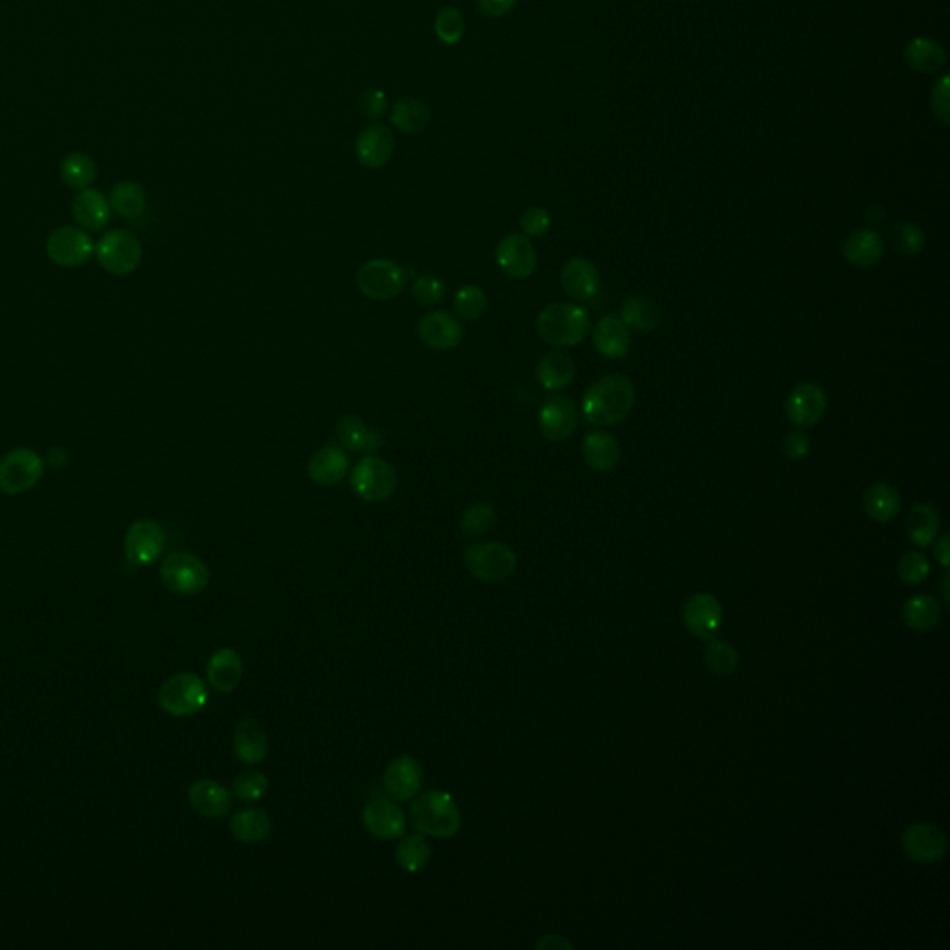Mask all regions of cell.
<instances>
[{"label": "cell", "instance_id": "10", "mask_svg": "<svg viewBox=\"0 0 950 950\" xmlns=\"http://www.w3.org/2000/svg\"><path fill=\"white\" fill-rule=\"evenodd\" d=\"M409 273L388 258L368 260L357 273L360 292L373 301H388L403 292Z\"/></svg>", "mask_w": 950, "mask_h": 950}, {"label": "cell", "instance_id": "51", "mask_svg": "<svg viewBox=\"0 0 950 950\" xmlns=\"http://www.w3.org/2000/svg\"><path fill=\"white\" fill-rule=\"evenodd\" d=\"M388 106V95L381 88H368L360 93V116L366 117L372 123H377V119L385 116Z\"/></svg>", "mask_w": 950, "mask_h": 950}, {"label": "cell", "instance_id": "54", "mask_svg": "<svg viewBox=\"0 0 950 950\" xmlns=\"http://www.w3.org/2000/svg\"><path fill=\"white\" fill-rule=\"evenodd\" d=\"M516 0H477V8L485 17L501 19L513 12Z\"/></svg>", "mask_w": 950, "mask_h": 950}, {"label": "cell", "instance_id": "4", "mask_svg": "<svg viewBox=\"0 0 950 950\" xmlns=\"http://www.w3.org/2000/svg\"><path fill=\"white\" fill-rule=\"evenodd\" d=\"M208 702V689L201 676L179 672L167 678L158 691V706L171 717L197 715Z\"/></svg>", "mask_w": 950, "mask_h": 950}, {"label": "cell", "instance_id": "30", "mask_svg": "<svg viewBox=\"0 0 950 950\" xmlns=\"http://www.w3.org/2000/svg\"><path fill=\"white\" fill-rule=\"evenodd\" d=\"M618 318L628 329L648 334L661 325L663 314L652 297L631 296L622 301Z\"/></svg>", "mask_w": 950, "mask_h": 950}, {"label": "cell", "instance_id": "34", "mask_svg": "<svg viewBox=\"0 0 950 950\" xmlns=\"http://www.w3.org/2000/svg\"><path fill=\"white\" fill-rule=\"evenodd\" d=\"M431 119L433 116H431L429 106L416 97L399 99L390 112L392 127L407 136L422 134L431 125Z\"/></svg>", "mask_w": 950, "mask_h": 950}, {"label": "cell", "instance_id": "16", "mask_svg": "<svg viewBox=\"0 0 950 950\" xmlns=\"http://www.w3.org/2000/svg\"><path fill=\"white\" fill-rule=\"evenodd\" d=\"M362 822L366 830L381 841H394L407 832L405 811L390 798H373L368 802L362 811Z\"/></svg>", "mask_w": 950, "mask_h": 950}, {"label": "cell", "instance_id": "29", "mask_svg": "<svg viewBox=\"0 0 950 950\" xmlns=\"http://www.w3.org/2000/svg\"><path fill=\"white\" fill-rule=\"evenodd\" d=\"M863 509L878 524H887L899 516L902 498L899 490L887 481L871 483L863 492Z\"/></svg>", "mask_w": 950, "mask_h": 950}, {"label": "cell", "instance_id": "49", "mask_svg": "<svg viewBox=\"0 0 950 950\" xmlns=\"http://www.w3.org/2000/svg\"><path fill=\"white\" fill-rule=\"evenodd\" d=\"M899 578L904 585H921L928 576H930V561L926 559L925 553L908 552L900 557L899 566H897Z\"/></svg>", "mask_w": 950, "mask_h": 950}, {"label": "cell", "instance_id": "1", "mask_svg": "<svg viewBox=\"0 0 950 950\" xmlns=\"http://www.w3.org/2000/svg\"><path fill=\"white\" fill-rule=\"evenodd\" d=\"M635 388L624 375H605L589 386L581 401L585 420L592 425H617L630 416Z\"/></svg>", "mask_w": 950, "mask_h": 950}, {"label": "cell", "instance_id": "28", "mask_svg": "<svg viewBox=\"0 0 950 950\" xmlns=\"http://www.w3.org/2000/svg\"><path fill=\"white\" fill-rule=\"evenodd\" d=\"M349 474V455L338 446H325L309 461V477L320 487H334Z\"/></svg>", "mask_w": 950, "mask_h": 950}, {"label": "cell", "instance_id": "21", "mask_svg": "<svg viewBox=\"0 0 950 950\" xmlns=\"http://www.w3.org/2000/svg\"><path fill=\"white\" fill-rule=\"evenodd\" d=\"M418 336L429 349L450 351L463 342L464 329L453 314L437 310L420 318Z\"/></svg>", "mask_w": 950, "mask_h": 950}, {"label": "cell", "instance_id": "33", "mask_svg": "<svg viewBox=\"0 0 950 950\" xmlns=\"http://www.w3.org/2000/svg\"><path fill=\"white\" fill-rule=\"evenodd\" d=\"M535 375L544 390L559 392L574 381L576 364L563 351H550L539 360Z\"/></svg>", "mask_w": 950, "mask_h": 950}, {"label": "cell", "instance_id": "15", "mask_svg": "<svg viewBox=\"0 0 950 950\" xmlns=\"http://www.w3.org/2000/svg\"><path fill=\"white\" fill-rule=\"evenodd\" d=\"M540 433L552 442H563L578 427V409L574 401L563 394H550L542 401L539 411Z\"/></svg>", "mask_w": 950, "mask_h": 950}, {"label": "cell", "instance_id": "55", "mask_svg": "<svg viewBox=\"0 0 950 950\" xmlns=\"http://www.w3.org/2000/svg\"><path fill=\"white\" fill-rule=\"evenodd\" d=\"M947 82H949V78H941L938 84L934 86V112H936V116H938L943 123H947V119H949V104H947L949 103V93H947Z\"/></svg>", "mask_w": 950, "mask_h": 950}, {"label": "cell", "instance_id": "38", "mask_svg": "<svg viewBox=\"0 0 950 950\" xmlns=\"http://www.w3.org/2000/svg\"><path fill=\"white\" fill-rule=\"evenodd\" d=\"M902 617L910 630L926 633L938 628L939 620H941V605L930 594H915L904 604Z\"/></svg>", "mask_w": 950, "mask_h": 950}, {"label": "cell", "instance_id": "44", "mask_svg": "<svg viewBox=\"0 0 950 950\" xmlns=\"http://www.w3.org/2000/svg\"><path fill=\"white\" fill-rule=\"evenodd\" d=\"M889 238H891L893 249L904 257H913V255L921 253L926 242L925 232L912 221H899L891 229Z\"/></svg>", "mask_w": 950, "mask_h": 950}, {"label": "cell", "instance_id": "46", "mask_svg": "<svg viewBox=\"0 0 950 950\" xmlns=\"http://www.w3.org/2000/svg\"><path fill=\"white\" fill-rule=\"evenodd\" d=\"M435 34L444 45H457L461 43L466 32V23L464 15L459 8L455 6H444L438 10L435 15Z\"/></svg>", "mask_w": 950, "mask_h": 950}, {"label": "cell", "instance_id": "57", "mask_svg": "<svg viewBox=\"0 0 950 950\" xmlns=\"http://www.w3.org/2000/svg\"><path fill=\"white\" fill-rule=\"evenodd\" d=\"M936 542V548H934V553H936V559L939 561V565L943 568H949L950 561V550H949V535L945 533L941 539L934 540Z\"/></svg>", "mask_w": 950, "mask_h": 950}, {"label": "cell", "instance_id": "3", "mask_svg": "<svg viewBox=\"0 0 950 950\" xmlns=\"http://www.w3.org/2000/svg\"><path fill=\"white\" fill-rule=\"evenodd\" d=\"M537 333L550 346H578L591 333L589 312L574 303H552L540 312Z\"/></svg>", "mask_w": 950, "mask_h": 950}, {"label": "cell", "instance_id": "5", "mask_svg": "<svg viewBox=\"0 0 950 950\" xmlns=\"http://www.w3.org/2000/svg\"><path fill=\"white\" fill-rule=\"evenodd\" d=\"M349 487L368 503L386 501L398 488V474L394 466L375 455H368L349 474Z\"/></svg>", "mask_w": 950, "mask_h": 950}, {"label": "cell", "instance_id": "22", "mask_svg": "<svg viewBox=\"0 0 950 950\" xmlns=\"http://www.w3.org/2000/svg\"><path fill=\"white\" fill-rule=\"evenodd\" d=\"M188 802L199 817L216 821L231 811L232 796L231 791L216 780H199L190 787Z\"/></svg>", "mask_w": 950, "mask_h": 950}, {"label": "cell", "instance_id": "23", "mask_svg": "<svg viewBox=\"0 0 950 950\" xmlns=\"http://www.w3.org/2000/svg\"><path fill=\"white\" fill-rule=\"evenodd\" d=\"M561 286L576 301H591L600 290V271L589 258H570L561 270Z\"/></svg>", "mask_w": 950, "mask_h": 950}, {"label": "cell", "instance_id": "11", "mask_svg": "<svg viewBox=\"0 0 950 950\" xmlns=\"http://www.w3.org/2000/svg\"><path fill=\"white\" fill-rule=\"evenodd\" d=\"M902 850L915 863L932 865L947 856L949 839L936 824L915 822L902 834Z\"/></svg>", "mask_w": 950, "mask_h": 950}, {"label": "cell", "instance_id": "40", "mask_svg": "<svg viewBox=\"0 0 950 950\" xmlns=\"http://www.w3.org/2000/svg\"><path fill=\"white\" fill-rule=\"evenodd\" d=\"M108 201L112 206V212H116L121 218L136 219L145 212L147 195L138 182L123 180V182H117L112 188Z\"/></svg>", "mask_w": 950, "mask_h": 950}, {"label": "cell", "instance_id": "43", "mask_svg": "<svg viewBox=\"0 0 950 950\" xmlns=\"http://www.w3.org/2000/svg\"><path fill=\"white\" fill-rule=\"evenodd\" d=\"M704 661L706 667L717 674V676H730L739 668V654L728 642L719 641L715 637L707 639L706 650H704Z\"/></svg>", "mask_w": 950, "mask_h": 950}, {"label": "cell", "instance_id": "25", "mask_svg": "<svg viewBox=\"0 0 950 950\" xmlns=\"http://www.w3.org/2000/svg\"><path fill=\"white\" fill-rule=\"evenodd\" d=\"M208 683L218 693H232L244 678V661L232 648H219L206 663Z\"/></svg>", "mask_w": 950, "mask_h": 950}, {"label": "cell", "instance_id": "47", "mask_svg": "<svg viewBox=\"0 0 950 950\" xmlns=\"http://www.w3.org/2000/svg\"><path fill=\"white\" fill-rule=\"evenodd\" d=\"M457 314L466 321H477L487 310V296L475 284H464L453 299Z\"/></svg>", "mask_w": 950, "mask_h": 950}, {"label": "cell", "instance_id": "31", "mask_svg": "<svg viewBox=\"0 0 950 950\" xmlns=\"http://www.w3.org/2000/svg\"><path fill=\"white\" fill-rule=\"evenodd\" d=\"M843 257L856 268H871L884 257V240L869 229L852 232L843 244Z\"/></svg>", "mask_w": 950, "mask_h": 950}, {"label": "cell", "instance_id": "52", "mask_svg": "<svg viewBox=\"0 0 950 950\" xmlns=\"http://www.w3.org/2000/svg\"><path fill=\"white\" fill-rule=\"evenodd\" d=\"M520 227H522V231H524L527 238H540V236H544L546 232L550 231L552 218H550L548 210H544L540 206H531L522 214Z\"/></svg>", "mask_w": 950, "mask_h": 950}, {"label": "cell", "instance_id": "58", "mask_svg": "<svg viewBox=\"0 0 950 950\" xmlns=\"http://www.w3.org/2000/svg\"><path fill=\"white\" fill-rule=\"evenodd\" d=\"M949 581H950L949 574H947V576L943 578V587H941V589H943V602H945V604L947 605L950 604Z\"/></svg>", "mask_w": 950, "mask_h": 950}, {"label": "cell", "instance_id": "8", "mask_svg": "<svg viewBox=\"0 0 950 950\" xmlns=\"http://www.w3.org/2000/svg\"><path fill=\"white\" fill-rule=\"evenodd\" d=\"M45 474V463L39 453L28 448H15L0 459V492L19 496L38 485Z\"/></svg>", "mask_w": 950, "mask_h": 950}, {"label": "cell", "instance_id": "45", "mask_svg": "<svg viewBox=\"0 0 950 950\" xmlns=\"http://www.w3.org/2000/svg\"><path fill=\"white\" fill-rule=\"evenodd\" d=\"M496 524V509L490 503H474L461 516L464 537H483Z\"/></svg>", "mask_w": 950, "mask_h": 950}, {"label": "cell", "instance_id": "39", "mask_svg": "<svg viewBox=\"0 0 950 950\" xmlns=\"http://www.w3.org/2000/svg\"><path fill=\"white\" fill-rule=\"evenodd\" d=\"M60 177L71 190H86L97 180V164L88 153L73 151L64 156L60 164Z\"/></svg>", "mask_w": 950, "mask_h": 950}, {"label": "cell", "instance_id": "42", "mask_svg": "<svg viewBox=\"0 0 950 950\" xmlns=\"http://www.w3.org/2000/svg\"><path fill=\"white\" fill-rule=\"evenodd\" d=\"M945 58H947L945 51L939 47L938 43L930 39H913L912 43L906 47V60L915 71H923V73L938 71L945 65Z\"/></svg>", "mask_w": 950, "mask_h": 950}, {"label": "cell", "instance_id": "41", "mask_svg": "<svg viewBox=\"0 0 950 950\" xmlns=\"http://www.w3.org/2000/svg\"><path fill=\"white\" fill-rule=\"evenodd\" d=\"M431 854L433 850L424 834H412L407 837L403 835V839L399 841L394 852L399 867L411 874L418 873L427 867V863L431 861Z\"/></svg>", "mask_w": 950, "mask_h": 950}, {"label": "cell", "instance_id": "56", "mask_svg": "<svg viewBox=\"0 0 950 950\" xmlns=\"http://www.w3.org/2000/svg\"><path fill=\"white\" fill-rule=\"evenodd\" d=\"M537 949H574V945L570 941H566L563 936H555V934H550V936H544V938L537 941L535 945Z\"/></svg>", "mask_w": 950, "mask_h": 950}, {"label": "cell", "instance_id": "7", "mask_svg": "<svg viewBox=\"0 0 950 950\" xmlns=\"http://www.w3.org/2000/svg\"><path fill=\"white\" fill-rule=\"evenodd\" d=\"M160 578L167 591L179 596H197L210 583V570L203 559L193 553L167 555L160 566Z\"/></svg>", "mask_w": 950, "mask_h": 950}, {"label": "cell", "instance_id": "2", "mask_svg": "<svg viewBox=\"0 0 950 950\" xmlns=\"http://www.w3.org/2000/svg\"><path fill=\"white\" fill-rule=\"evenodd\" d=\"M412 826L420 834L431 835L438 839H450L461 830V809L455 798L446 791H425L411 804Z\"/></svg>", "mask_w": 950, "mask_h": 950}, {"label": "cell", "instance_id": "12", "mask_svg": "<svg viewBox=\"0 0 950 950\" xmlns=\"http://www.w3.org/2000/svg\"><path fill=\"white\" fill-rule=\"evenodd\" d=\"M95 253L90 234L80 227L54 229L47 238V255L62 268H80Z\"/></svg>", "mask_w": 950, "mask_h": 950}, {"label": "cell", "instance_id": "48", "mask_svg": "<svg viewBox=\"0 0 950 950\" xmlns=\"http://www.w3.org/2000/svg\"><path fill=\"white\" fill-rule=\"evenodd\" d=\"M270 780L260 771L240 772L232 782V793L244 802H257L268 793Z\"/></svg>", "mask_w": 950, "mask_h": 950}, {"label": "cell", "instance_id": "35", "mask_svg": "<svg viewBox=\"0 0 950 950\" xmlns=\"http://www.w3.org/2000/svg\"><path fill=\"white\" fill-rule=\"evenodd\" d=\"M336 435L347 450L355 453H373L381 448L379 433L355 414H346L338 420Z\"/></svg>", "mask_w": 950, "mask_h": 950}, {"label": "cell", "instance_id": "24", "mask_svg": "<svg viewBox=\"0 0 950 950\" xmlns=\"http://www.w3.org/2000/svg\"><path fill=\"white\" fill-rule=\"evenodd\" d=\"M71 210L78 227L84 231H103L112 221V206L108 197L95 188L80 190L73 199Z\"/></svg>", "mask_w": 950, "mask_h": 950}, {"label": "cell", "instance_id": "14", "mask_svg": "<svg viewBox=\"0 0 950 950\" xmlns=\"http://www.w3.org/2000/svg\"><path fill=\"white\" fill-rule=\"evenodd\" d=\"M496 264L505 277L524 281L537 270V251L524 232L507 234L496 247Z\"/></svg>", "mask_w": 950, "mask_h": 950}, {"label": "cell", "instance_id": "18", "mask_svg": "<svg viewBox=\"0 0 950 950\" xmlns=\"http://www.w3.org/2000/svg\"><path fill=\"white\" fill-rule=\"evenodd\" d=\"M828 409V398L821 386L802 383L791 390L785 401V414L796 427H813L819 424Z\"/></svg>", "mask_w": 950, "mask_h": 950}, {"label": "cell", "instance_id": "17", "mask_svg": "<svg viewBox=\"0 0 950 950\" xmlns=\"http://www.w3.org/2000/svg\"><path fill=\"white\" fill-rule=\"evenodd\" d=\"M424 769L411 756H398L386 765L383 787L392 800H411L422 793Z\"/></svg>", "mask_w": 950, "mask_h": 950}, {"label": "cell", "instance_id": "20", "mask_svg": "<svg viewBox=\"0 0 950 950\" xmlns=\"http://www.w3.org/2000/svg\"><path fill=\"white\" fill-rule=\"evenodd\" d=\"M396 151V140L392 130L381 123H370L360 130L355 142L357 160L368 169L385 167Z\"/></svg>", "mask_w": 950, "mask_h": 950}, {"label": "cell", "instance_id": "6", "mask_svg": "<svg viewBox=\"0 0 950 950\" xmlns=\"http://www.w3.org/2000/svg\"><path fill=\"white\" fill-rule=\"evenodd\" d=\"M464 566L479 581L496 583L511 578L518 565L516 553L503 542H479L464 550Z\"/></svg>", "mask_w": 950, "mask_h": 950}, {"label": "cell", "instance_id": "36", "mask_svg": "<svg viewBox=\"0 0 950 950\" xmlns=\"http://www.w3.org/2000/svg\"><path fill=\"white\" fill-rule=\"evenodd\" d=\"M270 815L264 809L249 808L234 813L231 819V834L244 845H257L271 834Z\"/></svg>", "mask_w": 950, "mask_h": 950}, {"label": "cell", "instance_id": "26", "mask_svg": "<svg viewBox=\"0 0 950 950\" xmlns=\"http://www.w3.org/2000/svg\"><path fill=\"white\" fill-rule=\"evenodd\" d=\"M232 746L234 754L245 765H258L268 756V735L260 722L255 719H242L232 735Z\"/></svg>", "mask_w": 950, "mask_h": 950}, {"label": "cell", "instance_id": "53", "mask_svg": "<svg viewBox=\"0 0 950 950\" xmlns=\"http://www.w3.org/2000/svg\"><path fill=\"white\" fill-rule=\"evenodd\" d=\"M782 453L791 461H802L808 457L809 438L804 433H789L782 440Z\"/></svg>", "mask_w": 950, "mask_h": 950}, {"label": "cell", "instance_id": "13", "mask_svg": "<svg viewBox=\"0 0 950 950\" xmlns=\"http://www.w3.org/2000/svg\"><path fill=\"white\" fill-rule=\"evenodd\" d=\"M166 548V533L155 520H136L125 535V555L130 565H153Z\"/></svg>", "mask_w": 950, "mask_h": 950}, {"label": "cell", "instance_id": "19", "mask_svg": "<svg viewBox=\"0 0 950 950\" xmlns=\"http://www.w3.org/2000/svg\"><path fill=\"white\" fill-rule=\"evenodd\" d=\"M722 605L709 592H696L683 605V622L694 637L711 639L722 624Z\"/></svg>", "mask_w": 950, "mask_h": 950}, {"label": "cell", "instance_id": "50", "mask_svg": "<svg viewBox=\"0 0 950 950\" xmlns=\"http://www.w3.org/2000/svg\"><path fill=\"white\" fill-rule=\"evenodd\" d=\"M412 296L422 307H437L446 297V284L433 275H422L412 284Z\"/></svg>", "mask_w": 950, "mask_h": 950}, {"label": "cell", "instance_id": "27", "mask_svg": "<svg viewBox=\"0 0 950 950\" xmlns=\"http://www.w3.org/2000/svg\"><path fill=\"white\" fill-rule=\"evenodd\" d=\"M596 351L605 359H622L631 346L630 329L615 314H607L594 325L592 333Z\"/></svg>", "mask_w": 950, "mask_h": 950}, {"label": "cell", "instance_id": "9", "mask_svg": "<svg viewBox=\"0 0 950 950\" xmlns=\"http://www.w3.org/2000/svg\"><path fill=\"white\" fill-rule=\"evenodd\" d=\"M95 255L108 273L129 275L142 262V242L130 231L114 229L104 232L103 238L95 245Z\"/></svg>", "mask_w": 950, "mask_h": 950}, {"label": "cell", "instance_id": "37", "mask_svg": "<svg viewBox=\"0 0 950 950\" xmlns=\"http://www.w3.org/2000/svg\"><path fill=\"white\" fill-rule=\"evenodd\" d=\"M906 535L917 548L930 546L939 535V514L930 503H915L906 518Z\"/></svg>", "mask_w": 950, "mask_h": 950}, {"label": "cell", "instance_id": "32", "mask_svg": "<svg viewBox=\"0 0 950 950\" xmlns=\"http://www.w3.org/2000/svg\"><path fill=\"white\" fill-rule=\"evenodd\" d=\"M583 459L596 472H613L620 463V446L605 431H591L583 438Z\"/></svg>", "mask_w": 950, "mask_h": 950}]
</instances>
